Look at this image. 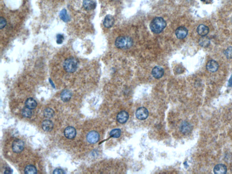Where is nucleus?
<instances>
[{
  "instance_id": "obj_23",
  "label": "nucleus",
  "mask_w": 232,
  "mask_h": 174,
  "mask_svg": "<svg viewBox=\"0 0 232 174\" xmlns=\"http://www.w3.org/2000/svg\"><path fill=\"white\" fill-rule=\"evenodd\" d=\"M55 114V112L52 109L50 108H47L45 109L44 111V115L45 117H47L48 119L52 118Z\"/></svg>"
},
{
  "instance_id": "obj_19",
  "label": "nucleus",
  "mask_w": 232,
  "mask_h": 174,
  "mask_svg": "<svg viewBox=\"0 0 232 174\" xmlns=\"http://www.w3.org/2000/svg\"><path fill=\"white\" fill-rule=\"evenodd\" d=\"M25 107L32 110L36 108L37 104L34 99L30 98L28 99L25 101Z\"/></svg>"
},
{
  "instance_id": "obj_2",
  "label": "nucleus",
  "mask_w": 232,
  "mask_h": 174,
  "mask_svg": "<svg viewBox=\"0 0 232 174\" xmlns=\"http://www.w3.org/2000/svg\"><path fill=\"white\" fill-rule=\"evenodd\" d=\"M133 45V40L128 36H119L116 39L115 41V46L119 49H129Z\"/></svg>"
},
{
  "instance_id": "obj_8",
  "label": "nucleus",
  "mask_w": 232,
  "mask_h": 174,
  "mask_svg": "<svg viewBox=\"0 0 232 174\" xmlns=\"http://www.w3.org/2000/svg\"><path fill=\"white\" fill-rule=\"evenodd\" d=\"M77 132L76 130L73 127H68L64 129V136L68 139H73L76 137Z\"/></svg>"
},
{
  "instance_id": "obj_22",
  "label": "nucleus",
  "mask_w": 232,
  "mask_h": 174,
  "mask_svg": "<svg viewBox=\"0 0 232 174\" xmlns=\"http://www.w3.org/2000/svg\"><path fill=\"white\" fill-rule=\"evenodd\" d=\"M24 173L27 174H34L37 173V169L36 167L34 165H27L24 169Z\"/></svg>"
},
{
  "instance_id": "obj_20",
  "label": "nucleus",
  "mask_w": 232,
  "mask_h": 174,
  "mask_svg": "<svg viewBox=\"0 0 232 174\" xmlns=\"http://www.w3.org/2000/svg\"><path fill=\"white\" fill-rule=\"evenodd\" d=\"M199 45L203 47H207L210 44V40L207 36H202L199 40Z\"/></svg>"
},
{
  "instance_id": "obj_26",
  "label": "nucleus",
  "mask_w": 232,
  "mask_h": 174,
  "mask_svg": "<svg viewBox=\"0 0 232 174\" xmlns=\"http://www.w3.org/2000/svg\"><path fill=\"white\" fill-rule=\"evenodd\" d=\"M224 55L228 59H232V47L229 46L224 51Z\"/></svg>"
},
{
  "instance_id": "obj_27",
  "label": "nucleus",
  "mask_w": 232,
  "mask_h": 174,
  "mask_svg": "<svg viewBox=\"0 0 232 174\" xmlns=\"http://www.w3.org/2000/svg\"><path fill=\"white\" fill-rule=\"evenodd\" d=\"M56 42L58 44H61L64 40V36L63 35L58 34L57 35Z\"/></svg>"
},
{
  "instance_id": "obj_25",
  "label": "nucleus",
  "mask_w": 232,
  "mask_h": 174,
  "mask_svg": "<svg viewBox=\"0 0 232 174\" xmlns=\"http://www.w3.org/2000/svg\"><path fill=\"white\" fill-rule=\"evenodd\" d=\"M121 135V130L120 129H114L110 132V136L113 138H117L120 137Z\"/></svg>"
},
{
  "instance_id": "obj_3",
  "label": "nucleus",
  "mask_w": 232,
  "mask_h": 174,
  "mask_svg": "<svg viewBox=\"0 0 232 174\" xmlns=\"http://www.w3.org/2000/svg\"><path fill=\"white\" fill-rule=\"evenodd\" d=\"M78 61L74 58H68L64 61L63 64V68L66 71L70 73H74L78 68Z\"/></svg>"
},
{
  "instance_id": "obj_6",
  "label": "nucleus",
  "mask_w": 232,
  "mask_h": 174,
  "mask_svg": "<svg viewBox=\"0 0 232 174\" xmlns=\"http://www.w3.org/2000/svg\"><path fill=\"white\" fill-rule=\"evenodd\" d=\"M99 134L95 131L90 132L87 135V141L90 144L96 143L99 140Z\"/></svg>"
},
{
  "instance_id": "obj_31",
  "label": "nucleus",
  "mask_w": 232,
  "mask_h": 174,
  "mask_svg": "<svg viewBox=\"0 0 232 174\" xmlns=\"http://www.w3.org/2000/svg\"><path fill=\"white\" fill-rule=\"evenodd\" d=\"M228 86L232 88V75L228 80Z\"/></svg>"
},
{
  "instance_id": "obj_29",
  "label": "nucleus",
  "mask_w": 232,
  "mask_h": 174,
  "mask_svg": "<svg viewBox=\"0 0 232 174\" xmlns=\"http://www.w3.org/2000/svg\"><path fill=\"white\" fill-rule=\"evenodd\" d=\"M64 173H65V172L61 169H56L53 171V174H64Z\"/></svg>"
},
{
  "instance_id": "obj_13",
  "label": "nucleus",
  "mask_w": 232,
  "mask_h": 174,
  "mask_svg": "<svg viewBox=\"0 0 232 174\" xmlns=\"http://www.w3.org/2000/svg\"><path fill=\"white\" fill-rule=\"evenodd\" d=\"M114 22H115V20L114 17L111 15H108L106 16L105 17L103 22V24L105 27L107 28H110L113 26Z\"/></svg>"
},
{
  "instance_id": "obj_12",
  "label": "nucleus",
  "mask_w": 232,
  "mask_h": 174,
  "mask_svg": "<svg viewBox=\"0 0 232 174\" xmlns=\"http://www.w3.org/2000/svg\"><path fill=\"white\" fill-rule=\"evenodd\" d=\"M129 119V114L127 111H122L118 113L117 116V120L119 123L124 124Z\"/></svg>"
},
{
  "instance_id": "obj_11",
  "label": "nucleus",
  "mask_w": 232,
  "mask_h": 174,
  "mask_svg": "<svg viewBox=\"0 0 232 174\" xmlns=\"http://www.w3.org/2000/svg\"><path fill=\"white\" fill-rule=\"evenodd\" d=\"M83 7L87 11H91L95 9L97 3L95 0H84Z\"/></svg>"
},
{
  "instance_id": "obj_9",
  "label": "nucleus",
  "mask_w": 232,
  "mask_h": 174,
  "mask_svg": "<svg viewBox=\"0 0 232 174\" xmlns=\"http://www.w3.org/2000/svg\"><path fill=\"white\" fill-rule=\"evenodd\" d=\"M206 67L208 71L211 73H215L218 70L219 65L216 61L211 60L208 62Z\"/></svg>"
},
{
  "instance_id": "obj_18",
  "label": "nucleus",
  "mask_w": 232,
  "mask_h": 174,
  "mask_svg": "<svg viewBox=\"0 0 232 174\" xmlns=\"http://www.w3.org/2000/svg\"><path fill=\"white\" fill-rule=\"evenodd\" d=\"M72 97V93L68 90H64L61 94V98L63 102H67L70 100Z\"/></svg>"
},
{
  "instance_id": "obj_28",
  "label": "nucleus",
  "mask_w": 232,
  "mask_h": 174,
  "mask_svg": "<svg viewBox=\"0 0 232 174\" xmlns=\"http://www.w3.org/2000/svg\"><path fill=\"white\" fill-rule=\"evenodd\" d=\"M6 25V19L3 17H1V20H0V29H2L5 27Z\"/></svg>"
},
{
  "instance_id": "obj_30",
  "label": "nucleus",
  "mask_w": 232,
  "mask_h": 174,
  "mask_svg": "<svg viewBox=\"0 0 232 174\" xmlns=\"http://www.w3.org/2000/svg\"><path fill=\"white\" fill-rule=\"evenodd\" d=\"M12 170L10 168V167H7L4 171V173L5 174H11V173H12Z\"/></svg>"
},
{
  "instance_id": "obj_1",
  "label": "nucleus",
  "mask_w": 232,
  "mask_h": 174,
  "mask_svg": "<svg viewBox=\"0 0 232 174\" xmlns=\"http://www.w3.org/2000/svg\"><path fill=\"white\" fill-rule=\"evenodd\" d=\"M166 26L164 19L160 17L155 18L151 22L150 27L151 30L155 34H159L164 30Z\"/></svg>"
},
{
  "instance_id": "obj_21",
  "label": "nucleus",
  "mask_w": 232,
  "mask_h": 174,
  "mask_svg": "<svg viewBox=\"0 0 232 174\" xmlns=\"http://www.w3.org/2000/svg\"><path fill=\"white\" fill-rule=\"evenodd\" d=\"M60 17L61 19L65 22H67L70 20V17L67 14V12L65 9H63L60 13Z\"/></svg>"
},
{
  "instance_id": "obj_7",
  "label": "nucleus",
  "mask_w": 232,
  "mask_h": 174,
  "mask_svg": "<svg viewBox=\"0 0 232 174\" xmlns=\"http://www.w3.org/2000/svg\"><path fill=\"white\" fill-rule=\"evenodd\" d=\"M188 31L186 28L184 27H180L176 29L175 34L178 39L182 40L185 38L187 35Z\"/></svg>"
},
{
  "instance_id": "obj_10",
  "label": "nucleus",
  "mask_w": 232,
  "mask_h": 174,
  "mask_svg": "<svg viewBox=\"0 0 232 174\" xmlns=\"http://www.w3.org/2000/svg\"><path fill=\"white\" fill-rule=\"evenodd\" d=\"M151 73L155 78L156 79L161 78L164 74V69L160 66H156L152 69Z\"/></svg>"
},
{
  "instance_id": "obj_4",
  "label": "nucleus",
  "mask_w": 232,
  "mask_h": 174,
  "mask_svg": "<svg viewBox=\"0 0 232 174\" xmlns=\"http://www.w3.org/2000/svg\"><path fill=\"white\" fill-rule=\"evenodd\" d=\"M24 148V143L20 139H16L13 142L12 149L13 151L16 153L22 152Z\"/></svg>"
},
{
  "instance_id": "obj_15",
  "label": "nucleus",
  "mask_w": 232,
  "mask_h": 174,
  "mask_svg": "<svg viewBox=\"0 0 232 174\" xmlns=\"http://www.w3.org/2000/svg\"><path fill=\"white\" fill-rule=\"evenodd\" d=\"M227 171V168L225 165L218 164L215 166L214 172L215 174H225Z\"/></svg>"
},
{
  "instance_id": "obj_17",
  "label": "nucleus",
  "mask_w": 232,
  "mask_h": 174,
  "mask_svg": "<svg viewBox=\"0 0 232 174\" xmlns=\"http://www.w3.org/2000/svg\"><path fill=\"white\" fill-rule=\"evenodd\" d=\"M42 127L45 131L50 132L54 128V124L50 120H45L42 122Z\"/></svg>"
},
{
  "instance_id": "obj_24",
  "label": "nucleus",
  "mask_w": 232,
  "mask_h": 174,
  "mask_svg": "<svg viewBox=\"0 0 232 174\" xmlns=\"http://www.w3.org/2000/svg\"><path fill=\"white\" fill-rule=\"evenodd\" d=\"M22 114L24 117L30 118L32 115V111L31 109L25 107L22 110Z\"/></svg>"
},
{
  "instance_id": "obj_5",
  "label": "nucleus",
  "mask_w": 232,
  "mask_h": 174,
  "mask_svg": "<svg viewBox=\"0 0 232 174\" xmlns=\"http://www.w3.org/2000/svg\"><path fill=\"white\" fill-rule=\"evenodd\" d=\"M149 115L148 110L144 107L138 108L136 111V116L140 120H144L147 119Z\"/></svg>"
},
{
  "instance_id": "obj_14",
  "label": "nucleus",
  "mask_w": 232,
  "mask_h": 174,
  "mask_svg": "<svg viewBox=\"0 0 232 174\" xmlns=\"http://www.w3.org/2000/svg\"><path fill=\"white\" fill-rule=\"evenodd\" d=\"M192 130V126L189 122L184 121L180 126V131L184 134H189Z\"/></svg>"
},
{
  "instance_id": "obj_32",
  "label": "nucleus",
  "mask_w": 232,
  "mask_h": 174,
  "mask_svg": "<svg viewBox=\"0 0 232 174\" xmlns=\"http://www.w3.org/2000/svg\"><path fill=\"white\" fill-rule=\"evenodd\" d=\"M201 1L206 4H210L211 2H212L213 0H201Z\"/></svg>"
},
{
  "instance_id": "obj_16",
  "label": "nucleus",
  "mask_w": 232,
  "mask_h": 174,
  "mask_svg": "<svg viewBox=\"0 0 232 174\" xmlns=\"http://www.w3.org/2000/svg\"><path fill=\"white\" fill-rule=\"evenodd\" d=\"M210 29L205 24H200L197 28V32L199 35L201 36H206L209 34Z\"/></svg>"
}]
</instances>
